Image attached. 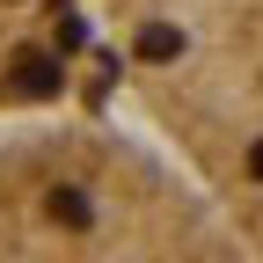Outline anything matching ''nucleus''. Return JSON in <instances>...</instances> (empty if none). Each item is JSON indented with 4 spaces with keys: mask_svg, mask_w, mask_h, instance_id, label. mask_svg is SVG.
Returning a JSON list of instances; mask_svg holds the SVG:
<instances>
[{
    "mask_svg": "<svg viewBox=\"0 0 263 263\" xmlns=\"http://www.w3.org/2000/svg\"><path fill=\"white\" fill-rule=\"evenodd\" d=\"M249 176H256V183H263V139H256V146H249Z\"/></svg>",
    "mask_w": 263,
    "mask_h": 263,
    "instance_id": "obj_1",
    "label": "nucleus"
}]
</instances>
